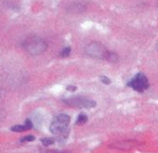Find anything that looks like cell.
<instances>
[{"label": "cell", "instance_id": "6da1fadb", "mask_svg": "<svg viewBox=\"0 0 158 153\" xmlns=\"http://www.w3.org/2000/svg\"><path fill=\"white\" fill-rule=\"evenodd\" d=\"M70 117L66 114H59L57 115L49 127L50 132L55 135H62L64 137L67 136L68 133V125L70 123Z\"/></svg>", "mask_w": 158, "mask_h": 153}, {"label": "cell", "instance_id": "7a4b0ae2", "mask_svg": "<svg viewBox=\"0 0 158 153\" xmlns=\"http://www.w3.org/2000/svg\"><path fill=\"white\" fill-rule=\"evenodd\" d=\"M85 52L87 55L96 59H107L109 50L104 45L100 42H91L85 48Z\"/></svg>", "mask_w": 158, "mask_h": 153}, {"label": "cell", "instance_id": "3957f363", "mask_svg": "<svg viewBox=\"0 0 158 153\" xmlns=\"http://www.w3.org/2000/svg\"><path fill=\"white\" fill-rule=\"evenodd\" d=\"M127 86L131 87L133 90L142 93L149 87V81L146 78V76L142 73H138L134 78L127 83Z\"/></svg>", "mask_w": 158, "mask_h": 153}, {"label": "cell", "instance_id": "277c9868", "mask_svg": "<svg viewBox=\"0 0 158 153\" xmlns=\"http://www.w3.org/2000/svg\"><path fill=\"white\" fill-rule=\"evenodd\" d=\"M26 50L32 54H39L47 49L46 42L38 37H32L25 43Z\"/></svg>", "mask_w": 158, "mask_h": 153}, {"label": "cell", "instance_id": "5b68a950", "mask_svg": "<svg viewBox=\"0 0 158 153\" xmlns=\"http://www.w3.org/2000/svg\"><path fill=\"white\" fill-rule=\"evenodd\" d=\"M64 102L73 107H79V108H91L94 107L96 106V103L93 100L90 99H87L85 97H81V96H75V97H71L69 99L64 100Z\"/></svg>", "mask_w": 158, "mask_h": 153}, {"label": "cell", "instance_id": "8992f818", "mask_svg": "<svg viewBox=\"0 0 158 153\" xmlns=\"http://www.w3.org/2000/svg\"><path fill=\"white\" fill-rule=\"evenodd\" d=\"M135 144V142H131L130 141H126V142H120L118 144H114L112 146L115 147V148H120V149H128L131 146H133Z\"/></svg>", "mask_w": 158, "mask_h": 153}, {"label": "cell", "instance_id": "52a82bcc", "mask_svg": "<svg viewBox=\"0 0 158 153\" xmlns=\"http://www.w3.org/2000/svg\"><path fill=\"white\" fill-rule=\"evenodd\" d=\"M88 121V116L84 113H81L78 115V118L76 120V124L77 125H83Z\"/></svg>", "mask_w": 158, "mask_h": 153}, {"label": "cell", "instance_id": "ba28073f", "mask_svg": "<svg viewBox=\"0 0 158 153\" xmlns=\"http://www.w3.org/2000/svg\"><path fill=\"white\" fill-rule=\"evenodd\" d=\"M107 61H109L110 63H117L119 60V56L115 53V52H111L109 51V54L107 56Z\"/></svg>", "mask_w": 158, "mask_h": 153}, {"label": "cell", "instance_id": "9c48e42d", "mask_svg": "<svg viewBox=\"0 0 158 153\" xmlns=\"http://www.w3.org/2000/svg\"><path fill=\"white\" fill-rule=\"evenodd\" d=\"M11 131L16 132V133H20V132H24L27 131L25 125H15L13 127H11Z\"/></svg>", "mask_w": 158, "mask_h": 153}, {"label": "cell", "instance_id": "30bf717a", "mask_svg": "<svg viewBox=\"0 0 158 153\" xmlns=\"http://www.w3.org/2000/svg\"><path fill=\"white\" fill-rule=\"evenodd\" d=\"M70 53H71V48H70V47H66V48H64V49L62 50V51L60 52V56H61V57H67V56L70 55Z\"/></svg>", "mask_w": 158, "mask_h": 153}, {"label": "cell", "instance_id": "8fae6325", "mask_svg": "<svg viewBox=\"0 0 158 153\" xmlns=\"http://www.w3.org/2000/svg\"><path fill=\"white\" fill-rule=\"evenodd\" d=\"M41 142H42V144L44 146H50V145H52L54 143V140L51 139V138H44V139L41 140Z\"/></svg>", "mask_w": 158, "mask_h": 153}, {"label": "cell", "instance_id": "7c38bea8", "mask_svg": "<svg viewBox=\"0 0 158 153\" xmlns=\"http://www.w3.org/2000/svg\"><path fill=\"white\" fill-rule=\"evenodd\" d=\"M35 139V137L34 135H27L25 137H23L21 141L22 142H30V141H34Z\"/></svg>", "mask_w": 158, "mask_h": 153}, {"label": "cell", "instance_id": "4fadbf2b", "mask_svg": "<svg viewBox=\"0 0 158 153\" xmlns=\"http://www.w3.org/2000/svg\"><path fill=\"white\" fill-rule=\"evenodd\" d=\"M101 81L105 85H109L111 83V81L109 80V78H107V76H101Z\"/></svg>", "mask_w": 158, "mask_h": 153}, {"label": "cell", "instance_id": "5bb4252c", "mask_svg": "<svg viewBox=\"0 0 158 153\" xmlns=\"http://www.w3.org/2000/svg\"><path fill=\"white\" fill-rule=\"evenodd\" d=\"M25 127H26V129L27 130H30V129H32L33 128V123H32V121L30 120H25Z\"/></svg>", "mask_w": 158, "mask_h": 153}, {"label": "cell", "instance_id": "9a60e30c", "mask_svg": "<svg viewBox=\"0 0 158 153\" xmlns=\"http://www.w3.org/2000/svg\"><path fill=\"white\" fill-rule=\"evenodd\" d=\"M67 90H68V91H72V92H73V91H75V90H76V87H75V86H73V85H70V86H68V87H67Z\"/></svg>", "mask_w": 158, "mask_h": 153}, {"label": "cell", "instance_id": "2e32d148", "mask_svg": "<svg viewBox=\"0 0 158 153\" xmlns=\"http://www.w3.org/2000/svg\"><path fill=\"white\" fill-rule=\"evenodd\" d=\"M48 153H68L65 151H47Z\"/></svg>", "mask_w": 158, "mask_h": 153}]
</instances>
